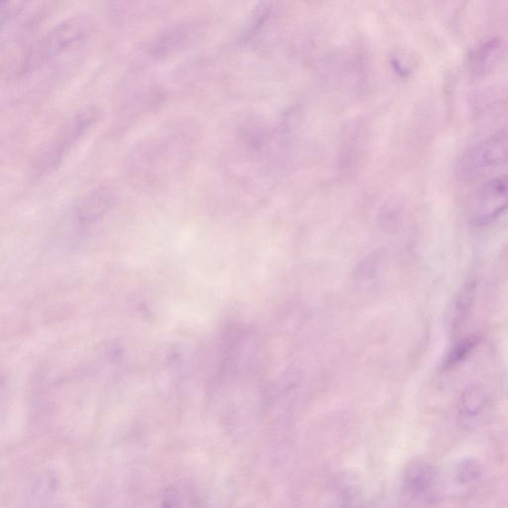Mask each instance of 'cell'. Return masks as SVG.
<instances>
[{
    "label": "cell",
    "mask_w": 508,
    "mask_h": 508,
    "mask_svg": "<svg viewBox=\"0 0 508 508\" xmlns=\"http://www.w3.org/2000/svg\"><path fill=\"white\" fill-rule=\"evenodd\" d=\"M195 143L196 130L187 122L152 131L127 154V177L142 190L159 188L187 168Z\"/></svg>",
    "instance_id": "obj_1"
},
{
    "label": "cell",
    "mask_w": 508,
    "mask_h": 508,
    "mask_svg": "<svg viewBox=\"0 0 508 508\" xmlns=\"http://www.w3.org/2000/svg\"><path fill=\"white\" fill-rule=\"evenodd\" d=\"M100 117L97 109L89 108L66 121L37 155L31 171L34 177H43L57 170L72 149L96 126Z\"/></svg>",
    "instance_id": "obj_2"
},
{
    "label": "cell",
    "mask_w": 508,
    "mask_h": 508,
    "mask_svg": "<svg viewBox=\"0 0 508 508\" xmlns=\"http://www.w3.org/2000/svg\"><path fill=\"white\" fill-rule=\"evenodd\" d=\"M508 163V132L496 131L475 143L462 155L458 174L464 180L485 177Z\"/></svg>",
    "instance_id": "obj_3"
},
{
    "label": "cell",
    "mask_w": 508,
    "mask_h": 508,
    "mask_svg": "<svg viewBox=\"0 0 508 508\" xmlns=\"http://www.w3.org/2000/svg\"><path fill=\"white\" fill-rule=\"evenodd\" d=\"M508 211V174L484 182L468 206V219L476 227L489 225Z\"/></svg>",
    "instance_id": "obj_4"
},
{
    "label": "cell",
    "mask_w": 508,
    "mask_h": 508,
    "mask_svg": "<svg viewBox=\"0 0 508 508\" xmlns=\"http://www.w3.org/2000/svg\"><path fill=\"white\" fill-rule=\"evenodd\" d=\"M117 193L110 185H103L82 196L72 213V223L81 230L101 223L112 211Z\"/></svg>",
    "instance_id": "obj_5"
},
{
    "label": "cell",
    "mask_w": 508,
    "mask_h": 508,
    "mask_svg": "<svg viewBox=\"0 0 508 508\" xmlns=\"http://www.w3.org/2000/svg\"><path fill=\"white\" fill-rule=\"evenodd\" d=\"M435 481V471L424 461H412L403 475V490L410 499H419L427 494Z\"/></svg>",
    "instance_id": "obj_6"
},
{
    "label": "cell",
    "mask_w": 508,
    "mask_h": 508,
    "mask_svg": "<svg viewBox=\"0 0 508 508\" xmlns=\"http://www.w3.org/2000/svg\"><path fill=\"white\" fill-rule=\"evenodd\" d=\"M476 284L474 280L466 282L455 299L452 326L454 331H458L468 319L475 298Z\"/></svg>",
    "instance_id": "obj_7"
},
{
    "label": "cell",
    "mask_w": 508,
    "mask_h": 508,
    "mask_svg": "<svg viewBox=\"0 0 508 508\" xmlns=\"http://www.w3.org/2000/svg\"><path fill=\"white\" fill-rule=\"evenodd\" d=\"M486 397L479 387L466 389L460 399L459 411L463 418L470 419L478 417L485 407Z\"/></svg>",
    "instance_id": "obj_8"
},
{
    "label": "cell",
    "mask_w": 508,
    "mask_h": 508,
    "mask_svg": "<svg viewBox=\"0 0 508 508\" xmlns=\"http://www.w3.org/2000/svg\"><path fill=\"white\" fill-rule=\"evenodd\" d=\"M501 43L499 41H492V43L484 45L473 58V65L476 72H484L487 69L492 67L497 56L494 54L500 53Z\"/></svg>",
    "instance_id": "obj_9"
},
{
    "label": "cell",
    "mask_w": 508,
    "mask_h": 508,
    "mask_svg": "<svg viewBox=\"0 0 508 508\" xmlns=\"http://www.w3.org/2000/svg\"><path fill=\"white\" fill-rule=\"evenodd\" d=\"M476 343H478L476 338H466L460 340L449 352L447 359L445 361V367L452 368L458 365L470 355Z\"/></svg>",
    "instance_id": "obj_10"
},
{
    "label": "cell",
    "mask_w": 508,
    "mask_h": 508,
    "mask_svg": "<svg viewBox=\"0 0 508 508\" xmlns=\"http://www.w3.org/2000/svg\"><path fill=\"white\" fill-rule=\"evenodd\" d=\"M482 475V466L474 459L463 460L457 469V479L463 484H469L478 481Z\"/></svg>",
    "instance_id": "obj_11"
},
{
    "label": "cell",
    "mask_w": 508,
    "mask_h": 508,
    "mask_svg": "<svg viewBox=\"0 0 508 508\" xmlns=\"http://www.w3.org/2000/svg\"><path fill=\"white\" fill-rule=\"evenodd\" d=\"M13 0H0V9H2V22H5L6 12Z\"/></svg>",
    "instance_id": "obj_12"
}]
</instances>
